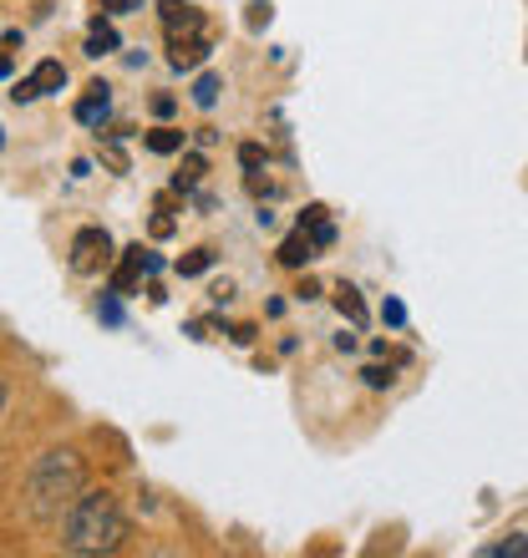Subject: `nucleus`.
Wrapping results in <instances>:
<instances>
[{"instance_id":"nucleus-1","label":"nucleus","mask_w":528,"mask_h":558,"mask_svg":"<svg viewBox=\"0 0 528 558\" xmlns=\"http://www.w3.org/2000/svg\"><path fill=\"white\" fill-rule=\"evenodd\" d=\"M122 538H128V518L112 493H82L67 508V529H61L67 554H118Z\"/></svg>"},{"instance_id":"nucleus-2","label":"nucleus","mask_w":528,"mask_h":558,"mask_svg":"<svg viewBox=\"0 0 528 558\" xmlns=\"http://www.w3.org/2000/svg\"><path fill=\"white\" fill-rule=\"evenodd\" d=\"M82 493H87V462L72 447L46 452L36 462V472H31V513L41 518V523H57Z\"/></svg>"},{"instance_id":"nucleus-3","label":"nucleus","mask_w":528,"mask_h":558,"mask_svg":"<svg viewBox=\"0 0 528 558\" xmlns=\"http://www.w3.org/2000/svg\"><path fill=\"white\" fill-rule=\"evenodd\" d=\"M107 265H112V234L107 229H76V239H72L76 275H103Z\"/></svg>"},{"instance_id":"nucleus-4","label":"nucleus","mask_w":528,"mask_h":558,"mask_svg":"<svg viewBox=\"0 0 528 558\" xmlns=\"http://www.w3.org/2000/svg\"><path fill=\"white\" fill-rule=\"evenodd\" d=\"M61 82H67V66H61V61H41L26 82H15L11 97L15 102H36V97H46V92H61Z\"/></svg>"},{"instance_id":"nucleus-5","label":"nucleus","mask_w":528,"mask_h":558,"mask_svg":"<svg viewBox=\"0 0 528 558\" xmlns=\"http://www.w3.org/2000/svg\"><path fill=\"white\" fill-rule=\"evenodd\" d=\"M158 15L168 36H199L204 31V11L189 5V0H158Z\"/></svg>"},{"instance_id":"nucleus-6","label":"nucleus","mask_w":528,"mask_h":558,"mask_svg":"<svg viewBox=\"0 0 528 558\" xmlns=\"http://www.w3.org/2000/svg\"><path fill=\"white\" fill-rule=\"evenodd\" d=\"M107 118H112V87H107V82H92V87L82 92V102H76V122H82V128H103Z\"/></svg>"},{"instance_id":"nucleus-7","label":"nucleus","mask_w":528,"mask_h":558,"mask_svg":"<svg viewBox=\"0 0 528 558\" xmlns=\"http://www.w3.org/2000/svg\"><path fill=\"white\" fill-rule=\"evenodd\" d=\"M168 61H173L178 72H193V66H204L208 61V36H168Z\"/></svg>"},{"instance_id":"nucleus-8","label":"nucleus","mask_w":528,"mask_h":558,"mask_svg":"<svg viewBox=\"0 0 528 558\" xmlns=\"http://www.w3.org/2000/svg\"><path fill=\"white\" fill-rule=\"evenodd\" d=\"M143 275H147V250L143 244H132V250H122L118 269H112V294H132Z\"/></svg>"},{"instance_id":"nucleus-9","label":"nucleus","mask_w":528,"mask_h":558,"mask_svg":"<svg viewBox=\"0 0 528 558\" xmlns=\"http://www.w3.org/2000/svg\"><path fill=\"white\" fill-rule=\"evenodd\" d=\"M300 229L310 234V244H315V250H331V244H336V223L325 219V208H321V204H310V208H305Z\"/></svg>"},{"instance_id":"nucleus-10","label":"nucleus","mask_w":528,"mask_h":558,"mask_svg":"<svg viewBox=\"0 0 528 558\" xmlns=\"http://www.w3.org/2000/svg\"><path fill=\"white\" fill-rule=\"evenodd\" d=\"M310 259H315V244H310L305 229H295V234L279 244V265H285V269H305Z\"/></svg>"},{"instance_id":"nucleus-11","label":"nucleus","mask_w":528,"mask_h":558,"mask_svg":"<svg viewBox=\"0 0 528 558\" xmlns=\"http://www.w3.org/2000/svg\"><path fill=\"white\" fill-rule=\"evenodd\" d=\"M122 46V36H118V26L112 21H92V31H87V57H112Z\"/></svg>"},{"instance_id":"nucleus-12","label":"nucleus","mask_w":528,"mask_h":558,"mask_svg":"<svg viewBox=\"0 0 528 558\" xmlns=\"http://www.w3.org/2000/svg\"><path fill=\"white\" fill-rule=\"evenodd\" d=\"M336 310L356 325V330L367 325V305H361V294H356V284H340V290H336Z\"/></svg>"},{"instance_id":"nucleus-13","label":"nucleus","mask_w":528,"mask_h":558,"mask_svg":"<svg viewBox=\"0 0 528 558\" xmlns=\"http://www.w3.org/2000/svg\"><path fill=\"white\" fill-rule=\"evenodd\" d=\"M219 92H224V82L214 72H204L199 82H193V102L204 107V112H214V107H219Z\"/></svg>"},{"instance_id":"nucleus-14","label":"nucleus","mask_w":528,"mask_h":558,"mask_svg":"<svg viewBox=\"0 0 528 558\" xmlns=\"http://www.w3.org/2000/svg\"><path fill=\"white\" fill-rule=\"evenodd\" d=\"M208 265H214V250H189L183 259H178V275H183V279L208 275Z\"/></svg>"},{"instance_id":"nucleus-15","label":"nucleus","mask_w":528,"mask_h":558,"mask_svg":"<svg viewBox=\"0 0 528 558\" xmlns=\"http://www.w3.org/2000/svg\"><path fill=\"white\" fill-rule=\"evenodd\" d=\"M147 147L163 153V158H173L178 147H183V133H178V128H158V133H147Z\"/></svg>"},{"instance_id":"nucleus-16","label":"nucleus","mask_w":528,"mask_h":558,"mask_svg":"<svg viewBox=\"0 0 528 558\" xmlns=\"http://www.w3.org/2000/svg\"><path fill=\"white\" fill-rule=\"evenodd\" d=\"M483 554L488 558H528V538L524 533H514V538H503V544H488Z\"/></svg>"},{"instance_id":"nucleus-17","label":"nucleus","mask_w":528,"mask_h":558,"mask_svg":"<svg viewBox=\"0 0 528 558\" xmlns=\"http://www.w3.org/2000/svg\"><path fill=\"white\" fill-rule=\"evenodd\" d=\"M199 178H204V158H199V153H193V158H183V173L173 178V189H199Z\"/></svg>"},{"instance_id":"nucleus-18","label":"nucleus","mask_w":528,"mask_h":558,"mask_svg":"<svg viewBox=\"0 0 528 558\" xmlns=\"http://www.w3.org/2000/svg\"><path fill=\"white\" fill-rule=\"evenodd\" d=\"M361 376H367L371 391H392V386H396V371L392 366H367Z\"/></svg>"},{"instance_id":"nucleus-19","label":"nucleus","mask_w":528,"mask_h":558,"mask_svg":"<svg viewBox=\"0 0 528 558\" xmlns=\"http://www.w3.org/2000/svg\"><path fill=\"white\" fill-rule=\"evenodd\" d=\"M382 320L392 325V330H401V325H407V305H401V300H386V305H382Z\"/></svg>"},{"instance_id":"nucleus-20","label":"nucleus","mask_w":528,"mask_h":558,"mask_svg":"<svg viewBox=\"0 0 528 558\" xmlns=\"http://www.w3.org/2000/svg\"><path fill=\"white\" fill-rule=\"evenodd\" d=\"M239 162H244L250 173H260V162H264V147H260V143H244V147H239Z\"/></svg>"},{"instance_id":"nucleus-21","label":"nucleus","mask_w":528,"mask_h":558,"mask_svg":"<svg viewBox=\"0 0 528 558\" xmlns=\"http://www.w3.org/2000/svg\"><path fill=\"white\" fill-rule=\"evenodd\" d=\"M97 315H103L107 325H122V305H118V294H107L103 305H97Z\"/></svg>"},{"instance_id":"nucleus-22","label":"nucleus","mask_w":528,"mask_h":558,"mask_svg":"<svg viewBox=\"0 0 528 558\" xmlns=\"http://www.w3.org/2000/svg\"><path fill=\"white\" fill-rule=\"evenodd\" d=\"M143 0H107V11H118V15H128V11H137Z\"/></svg>"},{"instance_id":"nucleus-23","label":"nucleus","mask_w":528,"mask_h":558,"mask_svg":"<svg viewBox=\"0 0 528 558\" xmlns=\"http://www.w3.org/2000/svg\"><path fill=\"white\" fill-rule=\"evenodd\" d=\"M153 112H158V118H173V97H153Z\"/></svg>"},{"instance_id":"nucleus-24","label":"nucleus","mask_w":528,"mask_h":558,"mask_svg":"<svg viewBox=\"0 0 528 558\" xmlns=\"http://www.w3.org/2000/svg\"><path fill=\"white\" fill-rule=\"evenodd\" d=\"M336 351H346V355L356 351V330H351V336H346V330H340V336H336Z\"/></svg>"},{"instance_id":"nucleus-25","label":"nucleus","mask_w":528,"mask_h":558,"mask_svg":"<svg viewBox=\"0 0 528 558\" xmlns=\"http://www.w3.org/2000/svg\"><path fill=\"white\" fill-rule=\"evenodd\" d=\"M0 76H11V57L5 51H0Z\"/></svg>"},{"instance_id":"nucleus-26","label":"nucleus","mask_w":528,"mask_h":558,"mask_svg":"<svg viewBox=\"0 0 528 558\" xmlns=\"http://www.w3.org/2000/svg\"><path fill=\"white\" fill-rule=\"evenodd\" d=\"M0 412H5V386H0Z\"/></svg>"},{"instance_id":"nucleus-27","label":"nucleus","mask_w":528,"mask_h":558,"mask_svg":"<svg viewBox=\"0 0 528 558\" xmlns=\"http://www.w3.org/2000/svg\"><path fill=\"white\" fill-rule=\"evenodd\" d=\"M0 147H5V137H0Z\"/></svg>"}]
</instances>
